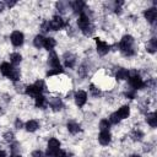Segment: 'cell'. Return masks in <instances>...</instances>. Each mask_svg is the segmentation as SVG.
<instances>
[{"instance_id": "obj_1", "label": "cell", "mask_w": 157, "mask_h": 157, "mask_svg": "<svg viewBox=\"0 0 157 157\" xmlns=\"http://www.w3.org/2000/svg\"><path fill=\"white\" fill-rule=\"evenodd\" d=\"M119 49L125 56H132L135 54V44H134V38L129 34L124 36L119 43Z\"/></svg>"}, {"instance_id": "obj_2", "label": "cell", "mask_w": 157, "mask_h": 157, "mask_svg": "<svg viewBox=\"0 0 157 157\" xmlns=\"http://www.w3.org/2000/svg\"><path fill=\"white\" fill-rule=\"evenodd\" d=\"M129 82H130V86L132 87V90H139V88H142L145 87V82L144 80L140 77V75L137 74L136 70L134 71H129Z\"/></svg>"}, {"instance_id": "obj_3", "label": "cell", "mask_w": 157, "mask_h": 157, "mask_svg": "<svg viewBox=\"0 0 157 157\" xmlns=\"http://www.w3.org/2000/svg\"><path fill=\"white\" fill-rule=\"evenodd\" d=\"M49 23H50V31H58V29L64 28V27L67 26V21H65V20H64L61 16H59V15H55V16L53 17V20L49 21Z\"/></svg>"}, {"instance_id": "obj_4", "label": "cell", "mask_w": 157, "mask_h": 157, "mask_svg": "<svg viewBox=\"0 0 157 157\" xmlns=\"http://www.w3.org/2000/svg\"><path fill=\"white\" fill-rule=\"evenodd\" d=\"M60 147V142L56 139H50L48 141V150H47V157H54L56 151Z\"/></svg>"}, {"instance_id": "obj_5", "label": "cell", "mask_w": 157, "mask_h": 157, "mask_svg": "<svg viewBox=\"0 0 157 157\" xmlns=\"http://www.w3.org/2000/svg\"><path fill=\"white\" fill-rule=\"evenodd\" d=\"M96 44H97V52L99 55H105L110 50V45L99 38H96Z\"/></svg>"}, {"instance_id": "obj_6", "label": "cell", "mask_w": 157, "mask_h": 157, "mask_svg": "<svg viewBox=\"0 0 157 157\" xmlns=\"http://www.w3.org/2000/svg\"><path fill=\"white\" fill-rule=\"evenodd\" d=\"M23 39H25V37H23V33H22V32L15 31V32L11 33V43H12L15 47L22 45V44H23Z\"/></svg>"}, {"instance_id": "obj_7", "label": "cell", "mask_w": 157, "mask_h": 157, "mask_svg": "<svg viewBox=\"0 0 157 157\" xmlns=\"http://www.w3.org/2000/svg\"><path fill=\"white\" fill-rule=\"evenodd\" d=\"M48 64H49L53 69H61V66H60V61H59V58H58L56 53H55V52H53V50L49 53V56H48Z\"/></svg>"}, {"instance_id": "obj_8", "label": "cell", "mask_w": 157, "mask_h": 157, "mask_svg": "<svg viewBox=\"0 0 157 157\" xmlns=\"http://www.w3.org/2000/svg\"><path fill=\"white\" fill-rule=\"evenodd\" d=\"M87 101V93L85 91H77L75 93V102L78 107H83Z\"/></svg>"}, {"instance_id": "obj_9", "label": "cell", "mask_w": 157, "mask_h": 157, "mask_svg": "<svg viewBox=\"0 0 157 157\" xmlns=\"http://www.w3.org/2000/svg\"><path fill=\"white\" fill-rule=\"evenodd\" d=\"M71 6H72V10H74V12L75 13H83L85 11H86V4L83 2V1H80V0H77V1H74V2H71L70 4Z\"/></svg>"}, {"instance_id": "obj_10", "label": "cell", "mask_w": 157, "mask_h": 157, "mask_svg": "<svg viewBox=\"0 0 157 157\" xmlns=\"http://www.w3.org/2000/svg\"><path fill=\"white\" fill-rule=\"evenodd\" d=\"M77 25H78V27H80V29H81V31H82V29H85L86 27H88V26L91 25V21H90L88 15H86L85 12H83V13H81V15H80V17H78V20H77Z\"/></svg>"}, {"instance_id": "obj_11", "label": "cell", "mask_w": 157, "mask_h": 157, "mask_svg": "<svg viewBox=\"0 0 157 157\" xmlns=\"http://www.w3.org/2000/svg\"><path fill=\"white\" fill-rule=\"evenodd\" d=\"M145 18L150 22V23H153L156 21V17H157V10L155 7H151V9H147L145 11Z\"/></svg>"}, {"instance_id": "obj_12", "label": "cell", "mask_w": 157, "mask_h": 157, "mask_svg": "<svg viewBox=\"0 0 157 157\" xmlns=\"http://www.w3.org/2000/svg\"><path fill=\"white\" fill-rule=\"evenodd\" d=\"M110 132L109 131H101L99 132V136H98V141L101 145L103 146H107L109 142H110Z\"/></svg>"}, {"instance_id": "obj_13", "label": "cell", "mask_w": 157, "mask_h": 157, "mask_svg": "<svg viewBox=\"0 0 157 157\" xmlns=\"http://www.w3.org/2000/svg\"><path fill=\"white\" fill-rule=\"evenodd\" d=\"M64 60H65V66L66 67H74L75 66V63H76V58L75 55H72L71 53H66L64 55Z\"/></svg>"}, {"instance_id": "obj_14", "label": "cell", "mask_w": 157, "mask_h": 157, "mask_svg": "<svg viewBox=\"0 0 157 157\" xmlns=\"http://www.w3.org/2000/svg\"><path fill=\"white\" fill-rule=\"evenodd\" d=\"M12 70H13V67H12V65L9 64V63H2V64L0 65V71H1V74H2L4 76H6V77L10 76V74L12 72Z\"/></svg>"}, {"instance_id": "obj_15", "label": "cell", "mask_w": 157, "mask_h": 157, "mask_svg": "<svg viewBox=\"0 0 157 157\" xmlns=\"http://www.w3.org/2000/svg\"><path fill=\"white\" fill-rule=\"evenodd\" d=\"M49 105H50V108H52L54 112H58V110H60V109L63 108V102H61L59 98L54 97V98H52V99H50Z\"/></svg>"}, {"instance_id": "obj_16", "label": "cell", "mask_w": 157, "mask_h": 157, "mask_svg": "<svg viewBox=\"0 0 157 157\" xmlns=\"http://www.w3.org/2000/svg\"><path fill=\"white\" fill-rule=\"evenodd\" d=\"M25 92H26V94H28V96H31V97H34V98H36L37 96L42 94L34 85H29V86H27L26 90H25Z\"/></svg>"}, {"instance_id": "obj_17", "label": "cell", "mask_w": 157, "mask_h": 157, "mask_svg": "<svg viewBox=\"0 0 157 157\" xmlns=\"http://www.w3.org/2000/svg\"><path fill=\"white\" fill-rule=\"evenodd\" d=\"M117 114H118V117H119L120 119H125V118H128L129 114H130V108H129L128 105H123V107L119 108V110L117 112Z\"/></svg>"}, {"instance_id": "obj_18", "label": "cell", "mask_w": 157, "mask_h": 157, "mask_svg": "<svg viewBox=\"0 0 157 157\" xmlns=\"http://www.w3.org/2000/svg\"><path fill=\"white\" fill-rule=\"evenodd\" d=\"M25 128H26L27 131H29V132H34V131L39 128V125H38V121H37V120H28V121L26 123Z\"/></svg>"}, {"instance_id": "obj_19", "label": "cell", "mask_w": 157, "mask_h": 157, "mask_svg": "<svg viewBox=\"0 0 157 157\" xmlns=\"http://www.w3.org/2000/svg\"><path fill=\"white\" fill-rule=\"evenodd\" d=\"M56 45V42H55V39L54 38H52V37H48V38H45L44 39V48L47 49V50H53V48Z\"/></svg>"}, {"instance_id": "obj_20", "label": "cell", "mask_w": 157, "mask_h": 157, "mask_svg": "<svg viewBox=\"0 0 157 157\" xmlns=\"http://www.w3.org/2000/svg\"><path fill=\"white\" fill-rule=\"evenodd\" d=\"M146 121L152 126V128H156L157 125V114L153 112V113H148L146 115Z\"/></svg>"}, {"instance_id": "obj_21", "label": "cell", "mask_w": 157, "mask_h": 157, "mask_svg": "<svg viewBox=\"0 0 157 157\" xmlns=\"http://www.w3.org/2000/svg\"><path fill=\"white\" fill-rule=\"evenodd\" d=\"M66 126H67L69 132H71V134H74V135L80 131V125H78L76 121H69Z\"/></svg>"}, {"instance_id": "obj_22", "label": "cell", "mask_w": 157, "mask_h": 157, "mask_svg": "<svg viewBox=\"0 0 157 157\" xmlns=\"http://www.w3.org/2000/svg\"><path fill=\"white\" fill-rule=\"evenodd\" d=\"M36 107H38V108H45L47 107V98L43 94H39L36 97Z\"/></svg>"}, {"instance_id": "obj_23", "label": "cell", "mask_w": 157, "mask_h": 157, "mask_svg": "<svg viewBox=\"0 0 157 157\" xmlns=\"http://www.w3.org/2000/svg\"><path fill=\"white\" fill-rule=\"evenodd\" d=\"M146 48H147V50H148L150 53H155V52H156V49H157V39H156L155 37H153V38H151V39H150V42L147 43Z\"/></svg>"}, {"instance_id": "obj_24", "label": "cell", "mask_w": 157, "mask_h": 157, "mask_svg": "<svg viewBox=\"0 0 157 157\" xmlns=\"http://www.w3.org/2000/svg\"><path fill=\"white\" fill-rule=\"evenodd\" d=\"M44 37L43 36H40V34H38V36H36L34 37V39H33V44H34V47L36 48H42L43 45H44Z\"/></svg>"}, {"instance_id": "obj_25", "label": "cell", "mask_w": 157, "mask_h": 157, "mask_svg": "<svg viewBox=\"0 0 157 157\" xmlns=\"http://www.w3.org/2000/svg\"><path fill=\"white\" fill-rule=\"evenodd\" d=\"M21 60H22V56H21V54H18V53H12V54L10 55V61H11V64H13V65H18V64L21 63Z\"/></svg>"}, {"instance_id": "obj_26", "label": "cell", "mask_w": 157, "mask_h": 157, "mask_svg": "<svg viewBox=\"0 0 157 157\" xmlns=\"http://www.w3.org/2000/svg\"><path fill=\"white\" fill-rule=\"evenodd\" d=\"M115 76H117L118 80H125V78L129 77V71L126 69H119L117 71V75Z\"/></svg>"}, {"instance_id": "obj_27", "label": "cell", "mask_w": 157, "mask_h": 157, "mask_svg": "<svg viewBox=\"0 0 157 157\" xmlns=\"http://www.w3.org/2000/svg\"><path fill=\"white\" fill-rule=\"evenodd\" d=\"M9 78H10V80H12L13 82H16V81H18V80H20V71H18V69H16V67H13V70H12V72L10 74V76H9Z\"/></svg>"}, {"instance_id": "obj_28", "label": "cell", "mask_w": 157, "mask_h": 157, "mask_svg": "<svg viewBox=\"0 0 157 157\" xmlns=\"http://www.w3.org/2000/svg\"><path fill=\"white\" fill-rule=\"evenodd\" d=\"M109 126H110V123H109L107 119L101 120V123H99V129H101V131H109Z\"/></svg>"}, {"instance_id": "obj_29", "label": "cell", "mask_w": 157, "mask_h": 157, "mask_svg": "<svg viewBox=\"0 0 157 157\" xmlns=\"http://www.w3.org/2000/svg\"><path fill=\"white\" fill-rule=\"evenodd\" d=\"M120 120H121V119L118 117L117 112H115V113H112L110 117H109V123H112V124H118Z\"/></svg>"}, {"instance_id": "obj_30", "label": "cell", "mask_w": 157, "mask_h": 157, "mask_svg": "<svg viewBox=\"0 0 157 157\" xmlns=\"http://www.w3.org/2000/svg\"><path fill=\"white\" fill-rule=\"evenodd\" d=\"M33 85H34V86L38 88V91H39L40 93H42V92L44 91V88H45V85H44V82H43L42 80H38V81H36Z\"/></svg>"}, {"instance_id": "obj_31", "label": "cell", "mask_w": 157, "mask_h": 157, "mask_svg": "<svg viewBox=\"0 0 157 157\" xmlns=\"http://www.w3.org/2000/svg\"><path fill=\"white\" fill-rule=\"evenodd\" d=\"M142 136H144V134H142L140 130H134V131H132V134H131L132 140H141V139H142Z\"/></svg>"}, {"instance_id": "obj_32", "label": "cell", "mask_w": 157, "mask_h": 157, "mask_svg": "<svg viewBox=\"0 0 157 157\" xmlns=\"http://www.w3.org/2000/svg\"><path fill=\"white\" fill-rule=\"evenodd\" d=\"M66 2H63V1H59V2H56V7H58V10L60 11V12H65L66 11Z\"/></svg>"}, {"instance_id": "obj_33", "label": "cell", "mask_w": 157, "mask_h": 157, "mask_svg": "<svg viewBox=\"0 0 157 157\" xmlns=\"http://www.w3.org/2000/svg\"><path fill=\"white\" fill-rule=\"evenodd\" d=\"M90 91H91V93H92L94 97H97V96L101 94V91H99L94 85H91V86H90Z\"/></svg>"}, {"instance_id": "obj_34", "label": "cell", "mask_w": 157, "mask_h": 157, "mask_svg": "<svg viewBox=\"0 0 157 157\" xmlns=\"http://www.w3.org/2000/svg\"><path fill=\"white\" fill-rule=\"evenodd\" d=\"M40 28H42L43 32H49V31H50V23H49V21H44V22L42 23Z\"/></svg>"}, {"instance_id": "obj_35", "label": "cell", "mask_w": 157, "mask_h": 157, "mask_svg": "<svg viewBox=\"0 0 157 157\" xmlns=\"http://www.w3.org/2000/svg\"><path fill=\"white\" fill-rule=\"evenodd\" d=\"M124 94H125V97H128L130 99H134L136 97V91L135 90H130V91H126Z\"/></svg>"}, {"instance_id": "obj_36", "label": "cell", "mask_w": 157, "mask_h": 157, "mask_svg": "<svg viewBox=\"0 0 157 157\" xmlns=\"http://www.w3.org/2000/svg\"><path fill=\"white\" fill-rule=\"evenodd\" d=\"M61 72H63V69H53V70H49L47 72V76H53V75H58Z\"/></svg>"}, {"instance_id": "obj_37", "label": "cell", "mask_w": 157, "mask_h": 157, "mask_svg": "<svg viewBox=\"0 0 157 157\" xmlns=\"http://www.w3.org/2000/svg\"><path fill=\"white\" fill-rule=\"evenodd\" d=\"M4 139H5L6 141H12V140H13V132H12V131H6V132L4 134Z\"/></svg>"}, {"instance_id": "obj_38", "label": "cell", "mask_w": 157, "mask_h": 157, "mask_svg": "<svg viewBox=\"0 0 157 157\" xmlns=\"http://www.w3.org/2000/svg\"><path fill=\"white\" fill-rule=\"evenodd\" d=\"M67 156H69V155H67L65 151H63V150H60V148H59V150L56 151V153H55V156H54V157H67Z\"/></svg>"}, {"instance_id": "obj_39", "label": "cell", "mask_w": 157, "mask_h": 157, "mask_svg": "<svg viewBox=\"0 0 157 157\" xmlns=\"http://www.w3.org/2000/svg\"><path fill=\"white\" fill-rule=\"evenodd\" d=\"M32 157H45V156H44V153L42 151L37 150V151H33L32 152Z\"/></svg>"}, {"instance_id": "obj_40", "label": "cell", "mask_w": 157, "mask_h": 157, "mask_svg": "<svg viewBox=\"0 0 157 157\" xmlns=\"http://www.w3.org/2000/svg\"><path fill=\"white\" fill-rule=\"evenodd\" d=\"M15 126H16L17 129H21V128L23 126V124H22V121H21L20 119H16V121H15Z\"/></svg>"}, {"instance_id": "obj_41", "label": "cell", "mask_w": 157, "mask_h": 157, "mask_svg": "<svg viewBox=\"0 0 157 157\" xmlns=\"http://www.w3.org/2000/svg\"><path fill=\"white\" fill-rule=\"evenodd\" d=\"M17 150H18V144H17V142H15V144L11 146V151H12V153H15Z\"/></svg>"}, {"instance_id": "obj_42", "label": "cell", "mask_w": 157, "mask_h": 157, "mask_svg": "<svg viewBox=\"0 0 157 157\" xmlns=\"http://www.w3.org/2000/svg\"><path fill=\"white\" fill-rule=\"evenodd\" d=\"M6 5H7L9 7H12L13 5H16V1H7V2H6Z\"/></svg>"}, {"instance_id": "obj_43", "label": "cell", "mask_w": 157, "mask_h": 157, "mask_svg": "<svg viewBox=\"0 0 157 157\" xmlns=\"http://www.w3.org/2000/svg\"><path fill=\"white\" fill-rule=\"evenodd\" d=\"M0 157H6V155H5V152L2 150H0Z\"/></svg>"}, {"instance_id": "obj_44", "label": "cell", "mask_w": 157, "mask_h": 157, "mask_svg": "<svg viewBox=\"0 0 157 157\" xmlns=\"http://www.w3.org/2000/svg\"><path fill=\"white\" fill-rule=\"evenodd\" d=\"M4 6H5V5H4V2H0V11H2V10H4Z\"/></svg>"}, {"instance_id": "obj_45", "label": "cell", "mask_w": 157, "mask_h": 157, "mask_svg": "<svg viewBox=\"0 0 157 157\" xmlns=\"http://www.w3.org/2000/svg\"><path fill=\"white\" fill-rule=\"evenodd\" d=\"M11 157H21V156H20V155H16V153H12Z\"/></svg>"}, {"instance_id": "obj_46", "label": "cell", "mask_w": 157, "mask_h": 157, "mask_svg": "<svg viewBox=\"0 0 157 157\" xmlns=\"http://www.w3.org/2000/svg\"><path fill=\"white\" fill-rule=\"evenodd\" d=\"M130 157H141V156H140V155H131Z\"/></svg>"}]
</instances>
